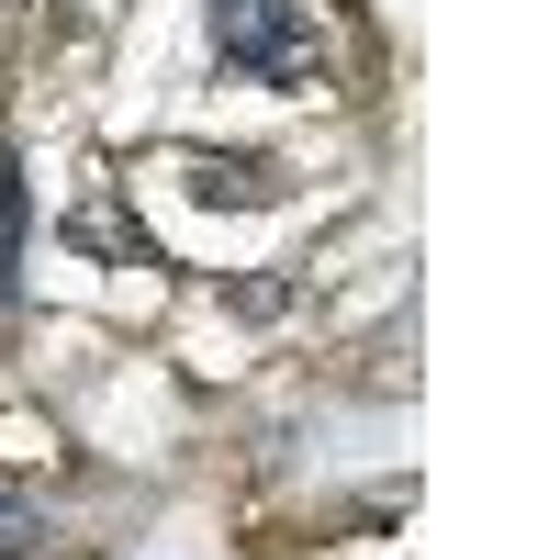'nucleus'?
Here are the masks:
<instances>
[{
    "label": "nucleus",
    "instance_id": "f03ea898",
    "mask_svg": "<svg viewBox=\"0 0 560 560\" xmlns=\"http://www.w3.org/2000/svg\"><path fill=\"white\" fill-rule=\"evenodd\" d=\"M179 191H191V202H280V168L269 158H191Z\"/></svg>",
    "mask_w": 560,
    "mask_h": 560
},
{
    "label": "nucleus",
    "instance_id": "7ed1b4c3",
    "mask_svg": "<svg viewBox=\"0 0 560 560\" xmlns=\"http://www.w3.org/2000/svg\"><path fill=\"white\" fill-rule=\"evenodd\" d=\"M34 549V516H23V504H0V560H23Z\"/></svg>",
    "mask_w": 560,
    "mask_h": 560
},
{
    "label": "nucleus",
    "instance_id": "f257e3e1",
    "mask_svg": "<svg viewBox=\"0 0 560 560\" xmlns=\"http://www.w3.org/2000/svg\"><path fill=\"white\" fill-rule=\"evenodd\" d=\"M213 45H224V68H247L269 90H325L314 0H213Z\"/></svg>",
    "mask_w": 560,
    "mask_h": 560
}]
</instances>
